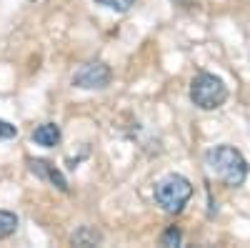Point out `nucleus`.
Masks as SVG:
<instances>
[{
    "label": "nucleus",
    "instance_id": "nucleus-1",
    "mask_svg": "<svg viewBox=\"0 0 250 248\" xmlns=\"http://www.w3.org/2000/svg\"><path fill=\"white\" fill-rule=\"evenodd\" d=\"M205 165L215 178H220L225 185L238 188L248 178V160L240 156V151L230 146H218L205 153Z\"/></svg>",
    "mask_w": 250,
    "mask_h": 248
},
{
    "label": "nucleus",
    "instance_id": "nucleus-2",
    "mask_svg": "<svg viewBox=\"0 0 250 248\" xmlns=\"http://www.w3.org/2000/svg\"><path fill=\"white\" fill-rule=\"evenodd\" d=\"M228 98V88H225V83L213 75V73H200L193 78L190 83V100L195 103V106L200 111H215L220 108L223 103Z\"/></svg>",
    "mask_w": 250,
    "mask_h": 248
},
{
    "label": "nucleus",
    "instance_id": "nucleus-3",
    "mask_svg": "<svg viewBox=\"0 0 250 248\" xmlns=\"http://www.w3.org/2000/svg\"><path fill=\"white\" fill-rule=\"evenodd\" d=\"M193 196V185L188 178L170 173L155 183V201L163 205L168 213H178L183 211V205L188 203V198Z\"/></svg>",
    "mask_w": 250,
    "mask_h": 248
},
{
    "label": "nucleus",
    "instance_id": "nucleus-4",
    "mask_svg": "<svg viewBox=\"0 0 250 248\" xmlns=\"http://www.w3.org/2000/svg\"><path fill=\"white\" fill-rule=\"evenodd\" d=\"M108 83H110V68L103 66V63H85L73 75V86L75 88H85V90L105 88Z\"/></svg>",
    "mask_w": 250,
    "mask_h": 248
},
{
    "label": "nucleus",
    "instance_id": "nucleus-5",
    "mask_svg": "<svg viewBox=\"0 0 250 248\" xmlns=\"http://www.w3.org/2000/svg\"><path fill=\"white\" fill-rule=\"evenodd\" d=\"M28 165H30V171L38 176V178H48L53 185H58L60 191H68V180L62 178V173L55 168V165H50L48 160H40V158H30L28 160Z\"/></svg>",
    "mask_w": 250,
    "mask_h": 248
},
{
    "label": "nucleus",
    "instance_id": "nucleus-6",
    "mask_svg": "<svg viewBox=\"0 0 250 248\" xmlns=\"http://www.w3.org/2000/svg\"><path fill=\"white\" fill-rule=\"evenodd\" d=\"M33 140L43 148H53V146L60 143V128L55 126V123H43V126H38L33 131Z\"/></svg>",
    "mask_w": 250,
    "mask_h": 248
},
{
    "label": "nucleus",
    "instance_id": "nucleus-7",
    "mask_svg": "<svg viewBox=\"0 0 250 248\" xmlns=\"http://www.w3.org/2000/svg\"><path fill=\"white\" fill-rule=\"evenodd\" d=\"M15 228H18V216L10 211H0V241L13 236Z\"/></svg>",
    "mask_w": 250,
    "mask_h": 248
},
{
    "label": "nucleus",
    "instance_id": "nucleus-8",
    "mask_svg": "<svg viewBox=\"0 0 250 248\" xmlns=\"http://www.w3.org/2000/svg\"><path fill=\"white\" fill-rule=\"evenodd\" d=\"M100 241H103L100 233L93 231V228H83V231H78V233L73 236V243H75V246H95V243H100Z\"/></svg>",
    "mask_w": 250,
    "mask_h": 248
},
{
    "label": "nucleus",
    "instance_id": "nucleus-9",
    "mask_svg": "<svg viewBox=\"0 0 250 248\" xmlns=\"http://www.w3.org/2000/svg\"><path fill=\"white\" fill-rule=\"evenodd\" d=\"M98 5H105L110 10H118V13H125L135 5V0H95Z\"/></svg>",
    "mask_w": 250,
    "mask_h": 248
},
{
    "label": "nucleus",
    "instance_id": "nucleus-10",
    "mask_svg": "<svg viewBox=\"0 0 250 248\" xmlns=\"http://www.w3.org/2000/svg\"><path fill=\"white\" fill-rule=\"evenodd\" d=\"M18 135V128L10 126L8 120H0V140H8V138H15Z\"/></svg>",
    "mask_w": 250,
    "mask_h": 248
},
{
    "label": "nucleus",
    "instance_id": "nucleus-11",
    "mask_svg": "<svg viewBox=\"0 0 250 248\" xmlns=\"http://www.w3.org/2000/svg\"><path fill=\"white\" fill-rule=\"evenodd\" d=\"M180 243V231L178 228H168L163 236V246H178Z\"/></svg>",
    "mask_w": 250,
    "mask_h": 248
}]
</instances>
